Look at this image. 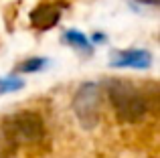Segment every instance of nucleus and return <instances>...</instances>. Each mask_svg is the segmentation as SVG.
<instances>
[{"mask_svg": "<svg viewBox=\"0 0 160 158\" xmlns=\"http://www.w3.org/2000/svg\"><path fill=\"white\" fill-rule=\"evenodd\" d=\"M152 53L146 49H122V51H113L109 57V65L118 69H148L152 65Z\"/></svg>", "mask_w": 160, "mask_h": 158, "instance_id": "obj_4", "label": "nucleus"}, {"mask_svg": "<svg viewBox=\"0 0 160 158\" xmlns=\"http://www.w3.org/2000/svg\"><path fill=\"white\" fill-rule=\"evenodd\" d=\"M106 39H108V37L103 35V32H93V37H91V45H102V43H106Z\"/></svg>", "mask_w": 160, "mask_h": 158, "instance_id": "obj_10", "label": "nucleus"}, {"mask_svg": "<svg viewBox=\"0 0 160 158\" xmlns=\"http://www.w3.org/2000/svg\"><path fill=\"white\" fill-rule=\"evenodd\" d=\"M61 41L67 43L71 49L81 51V53H85V55H89V53L93 51V45H91L89 39H87V35H83V32L77 31V28H67V31L61 35Z\"/></svg>", "mask_w": 160, "mask_h": 158, "instance_id": "obj_6", "label": "nucleus"}, {"mask_svg": "<svg viewBox=\"0 0 160 158\" xmlns=\"http://www.w3.org/2000/svg\"><path fill=\"white\" fill-rule=\"evenodd\" d=\"M16 152H18V146L8 138L4 128L0 126V158H14Z\"/></svg>", "mask_w": 160, "mask_h": 158, "instance_id": "obj_8", "label": "nucleus"}, {"mask_svg": "<svg viewBox=\"0 0 160 158\" xmlns=\"http://www.w3.org/2000/svg\"><path fill=\"white\" fill-rule=\"evenodd\" d=\"M102 97L103 89L98 81H83L75 89L71 99V110H73L77 122L83 130H93L99 126L102 120Z\"/></svg>", "mask_w": 160, "mask_h": 158, "instance_id": "obj_3", "label": "nucleus"}, {"mask_svg": "<svg viewBox=\"0 0 160 158\" xmlns=\"http://www.w3.org/2000/svg\"><path fill=\"white\" fill-rule=\"evenodd\" d=\"M140 4H148V6H158L160 0H138Z\"/></svg>", "mask_w": 160, "mask_h": 158, "instance_id": "obj_11", "label": "nucleus"}, {"mask_svg": "<svg viewBox=\"0 0 160 158\" xmlns=\"http://www.w3.org/2000/svg\"><path fill=\"white\" fill-rule=\"evenodd\" d=\"M24 87V81L18 75H6L0 77V95L4 93H12V91H18Z\"/></svg>", "mask_w": 160, "mask_h": 158, "instance_id": "obj_9", "label": "nucleus"}, {"mask_svg": "<svg viewBox=\"0 0 160 158\" xmlns=\"http://www.w3.org/2000/svg\"><path fill=\"white\" fill-rule=\"evenodd\" d=\"M47 65H49V61L45 57H31V59H24L22 63L16 65V73H39Z\"/></svg>", "mask_w": 160, "mask_h": 158, "instance_id": "obj_7", "label": "nucleus"}, {"mask_svg": "<svg viewBox=\"0 0 160 158\" xmlns=\"http://www.w3.org/2000/svg\"><path fill=\"white\" fill-rule=\"evenodd\" d=\"M0 126L4 128L8 138L18 148L43 142L45 134H47V126H45L43 116H41L39 111H32V110L14 111V114L6 116V118L0 122Z\"/></svg>", "mask_w": 160, "mask_h": 158, "instance_id": "obj_2", "label": "nucleus"}, {"mask_svg": "<svg viewBox=\"0 0 160 158\" xmlns=\"http://www.w3.org/2000/svg\"><path fill=\"white\" fill-rule=\"evenodd\" d=\"M28 18H31V24L37 31H49L61 18V6L59 4H51V2H43L37 8H32Z\"/></svg>", "mask_w": 160, "mask_h": 158, "instance_id": "obj_5", "label": "nucleus"}, {"mask_svg": "<svg viewBox=\"0 0 160 158\" xmlns=\"http://www.w3.org/2000/svg\"><path fill=\"white\" fill-rule=\"evenodd\" d=\"M103 93L108 95L109 106L113 110V116L120 124H138L146 120L150 111L148 95L128 79H106L102 83Z\"/></svg>", "mask_w": 160, "mask_h": 158, "instance_id": "obj_1", "label": "nucleus"}]
</instances>
